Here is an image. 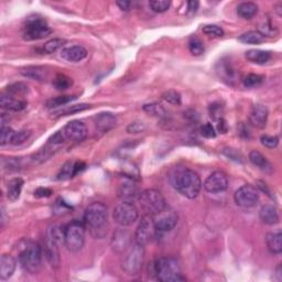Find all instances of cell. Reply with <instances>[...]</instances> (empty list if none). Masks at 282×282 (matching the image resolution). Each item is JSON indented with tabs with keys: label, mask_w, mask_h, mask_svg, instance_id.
<instances>
[{
	"label": "cell",
	"mask_w": 282,
	"mask_h": 282,
	"mask_svg": "<svg viewBox=\"0 0 282 282\" xmlns=\"http://www.w3.org/2000/svg\"><path fill=\"white\" fill-rule=\"evenodd\" d=\"M145 129H146V125L144 122L134 121V122H131L130 125L127 127V131L129 133H139V132H143Z\"/></svg>",
	"instance_id": "cell-49"
},
{
	"label": "cell",
	"mask_w": 282,
	"mask_h": 282,
	"mask_svg": "<svg viewBox=\"0 0 282 282\" xmlns=\"http://www.w3.org/2000/svg\"><path fill=\"white\" fill-rule=\"evenodd\" d=\"M209 114H210V117H213V118L216 120L223 118V106L221 104L210 105Z\"/></svg>",
	"instance_id": "cell-48"
},
{
	"label": "cell",
	"mask_w": 282,
	"mask_h": 282,
	"mask_svg": "<svg viewBox=\"0 0 282 282\" xmlns=\"http://www.w3.org/2000/svg\"><path fill=\"white\" fill-rule=\"evenodd\" d=\"M15 133L16 132L10 127L2 126V130H0V144H2V146L11 144Z\"/></svg>",
	"instance_id": "cell-42"
},
{
	"label": "cell",
	"mask_w": 282,
	"mask_h": 282,
	"mask_svg": "<svg viewBox=\"0 0 282 282\" xmlns=\"http://www.w3.org/2000/svg\"><path fill=\"white\" fill-rule=\"evenodd\" d=\"M94 120H95L96 128L103 132L110 130L111 128H114L116 126V122H117L116 116L111 113L98 114L97 116H95Z\"/></svg>",
	"instance_id": "cell-23"
},
{
	"label": "cell",
	"mask_w": 282,
	"mask_h": 282,
	"mask_svg": "<svg viewBox=\"0 0 282 282\" xmlns=\"http://www.w3.org/2000/svg\"><path fill=\"white\" fill-rule=\"evenodd\" d=\"M28 92V86L22 83H16L7 87V93L11 96L17 95H23Z\"/></svg>",
	"instance_id": "cell-44"
},
{
	"label": "cell",
	"mask_w": 282,
	"mask_h": 282,
	"mask_svg": "<svg viewBox=\"0 0 282 282\" xmlns=\"http://www.w3.org/2000/svg\"><path fill=\"white\" fill-rule=\"evenodd\" d=\"M158 229L155 225L154 217L150 215H146L143 217V220L140 221L139 225L136 229V234H134V242L146 246L151 243L157 236Z\"/></svg>",
	"instance_id": "cell-11"
},
{
	"label": "cell",
	"mask_w": 282,
	"mask_h": 282,
	"mask_svg": "<svg viewBox=\"0 0 282 282\" xmlns=\"http://www.w3.org/2000/svg\"><path fill=\"white\" fill-rule=\"evenodd\" d=\"M87 127L80 120H73L66 123L63 133L66 139L72 141H83L87 137Z\"/></svg>",
	"instance_id": "cell-15"
},
{
	"label": "cell",
	"mask_w": 282,
	"mask_h": 282,
	"mask_svg": "<svg viewBox=\"0 0 282 282\" xmlns=\"http://www.w3.org/2000/svg\"><path fill=\"white\" fill-rule=\"evenodd\" d=\"M76 99V96H69V95H64V96H57L54 98H51L50 101L46 103V107L48 108H56L60 106H64L70 102H73Z\"/></svg>",
	"instance_id": "cell-35"
},
{
	"label": "cell",
	"mask_w": 282,
	"mask_h": 282,
	"mask_svg": "<svg viewBox=\"0 0 282 282\" xmlns=\"http://www.w3.org/2000/svg\"><path fill=\"white\" fill-rule=\"evenodd\" d=\"M266 244L271 254L279 255L282 251V234L280 231L269 233L266 236Z\"/></svg>",
	"instance_id": "cell-27"
},
{
	"label": "cell",
	"mask_w": 282,
	"mask_h": 282,
	"mask_svg": "<svg viewBox=\"0 0 282 282\" xmlns=\"http://www.w3.org/2000/svg\"><path fill=\"white\" fill-rule=\"evenodd\" d=\"M91 108L90 104H80V105H72V106H66L65 108H62L60 110H57L54 113V116L61 117V116H68L73 115L76 113H81V111H84Z\"/></svg>",
	"instance_id": "cell-32"
},
{
	"label": "cell",
	"mask_w": 282,
	"mask_h": 282,
	"mask_svg": "<svg viewBox=\"0 0 282 282\" xmlns=\"http://www.w3.org/2000/svg\"><path fill=\"white\" fill-rule=\"evenodd\" d=\"M154 271L157 279L162 282H181L185 280L179 261L172 257H162L157 259L154 264Z\"/></svg>",
	"instance_id": "cell-3"
},
{
	"label": "cell",
	"mask_w": 282,
	"mask_h": 282,
	"mask_svg": "<svg viewBox=\"0 0 282 282\" xmlns=\"http://www.w3.org/2000/svg\"><path fill=\"white\" fill-rule=\"evenodd\" d=\"M170 6H171V2H169V0H151L149 3L150 9L157 14L166 13L170 8Z\"/></svg>",
	"instance_id": "cell-38"
},
{
	"label": "cell",
	"mask_w": 282,
	"mask_h": 282,
	"mask_svg": "<svg viewBox=\"0 0 282 282\" xmlns=\"http://www.w3.org/2000/svg\"><path fill=\"white\" fill-rule=\"evenodd\" d=\"M139 212L132 202L122 201L117 204L113 210V219L116 224L126 227L132 225L138 220Z\"/></svg>",
	"instance_id": "cell-10"
},
{
	"label": "cell",
	"mask_w": 282,
	"mask_h": 282,
	"mask_svg": "<svg viewBox=\"0 0 282 282\" xmlns=\"http://www.w3.org/2000/svg\"><path fill=\"white\" fill-rule=\"evenodd\" d=\"M131 243L132 242L129 233L123 231V229H118V231H116L113 235L111 248L114 249V251L118 252V254H121V252H125V250L131 245Z\"/></svg>",
	"instance_id": "cell-19"
},
{
	"label": "cell",
	"mask_w": 282,
	"mask_h": 282,
	"mask_svg": "<svg viewBox=\"0 0 282 282\" xmlns=\"http://www.w3.org/2000/svg\"><path fill=\"white\" fill-rule=\"evenodd\" d=\"M203 186L209 193L224 192L228 187V178L223 171H214L207 176Z\"/></svg>",
	"instance_id": "cell-14"
},
{
	"label": "cell",
	"mask_w": 282,
	"mask_h": 282,
	"mask_svg": "<svg viewBox=\"0 0 282 282\" xmlns=\"http://www.w3.org/2000/svg\"><path fill=\"white\" fill-rule=\"evenodd\" d=\"M52 33V30L44 19L38 16H31L26 20L23 29V39L26 41H35L44 39Z\"/></svg>",
	"instance_id": "cell-9"
},
{
	"label": "cell",
	"mask_w": 282,
	"mask_h": 282,
	"mask_svg": "<svg viewBox=\"0 0 282 282\" xmlns=\"http://www.w3.org/2000/svg\"><path fill=\"white\" fill-rule=\"evenodd\" d=\"M261 145L269 149H273L279 145V138L277 136H270V134H263L260 138Z\"/></svg>",
	"instance_id": "cell-46"
},
{
	"label": "cell",
	"mask_w": 282,
	"mask_h": 282,
	"mask_svg": "<svg viewBox=\"0 0 282 282\" xmlns=\"http://www.w3.org/2000/svg\"><path fill=\"white\" fill-rule=\"evenodd\" d=\"M31 136V131L30 130H20L15 133V136L13 138V141H11V145L14 146H19L22 145L23 143L29 139V137Z\"/></svg>",
	"instance_id": "cell-45"
},
{
	"label": "cell",
	"mask_w": 282,
	"mask_h": 282,
	"mask_svg": "<svg viewBox=\"0 0 282 282\" xmlns=\"http://www.w3.org/2000/svg\"><path fill=\"white\" fill-rule=\"evenodd\" d=\"M198 7H199V3L196 2V0H192V2L187 3V13L194 15L197 11Z\"/></svg>",
	"instance_id": "cell-52"
},
{
	"label": "cell",
	"mask_w": 282,
	"mask_h": 282,
	"mask_svg": "<svg viewBox=\"0 0 282 282\" xmlns=\"http://www.w3.org/2000/svg\"><path fill=\"white\" fill-rule=\"evenodd\" d=\"M17 260L11 255H3L0 259V279L7 280L14 274Z\"/></svg>",
	"instance_id": "cell-21"
},
{
	"label": "cell",
	"mask_w": 282,
	"mask_h": 282,
	"mask_svg": "<svg viewBox=\"0 0 282 282\" xmlns=\"http://www.w3.org/2000/svg\"><path fill=\"white\" fill-rule=\"evenodd\" d=\"M158 232H170L178 225L179 215L171 208H164L160 213L152 216Z\"/></svg>",
	"instance_id": "cell-13"
},
{
	"label": "cell",
	"mask_w": 282,
	"mask_h": 282,
	"mask_svg": "<svg viewBox=\"0 0 282 282\" xmlns=\"http://www.w3.org/2000/svg\"><path fill=\"white\" fill-rule=\"evenodd\" d=\"M248 158H249V161L252 166L260 169L261 171H264V172L272 171L271 164H270V162L267 160V158L264 157L262 154H260L259 151H257V150L250 151Z\"/></svg>",
	"instance_id": "cell-25"
},
{
	"label": "cell",
	"mask_w": 282,
	"mask_h": 282,
	"mask_svg": "<svg viewBox=\"0 0 282 282\" xmlns=\"http://www.w3.org/2000/svg\"><path fill=\"white\" fill-rule=\"evenodd\" d=\"M53 194V191L48 187H38L37 190L34 191V196L35 197H50Z\"/></svg>",
	"instance_id": "cell-51"
},
{
	"label": "cell",
	"mask_w": 282,
	"mask_h": 282,
	"mask_svg": "<svg viewBox=\"0 0 282 282\" xmlns=\"http://www.w3.org/2000/svg\"><path fill=\"white\" fill-rule=\"evenodd\" d=\"M75 162L76 161H67L64 166L61 168L60 172L57 174L58 181H66L74 178L76 175L75 171Z\"/></svg>",
	"instance_id": "cell-33"
},
{
	"label": "cell",
	"mask_w": 282,
	"mask_h": 282,
	"mask_svg": "<svg viewBox=\"0 0 282 282\" xmlns=\"http://www.w3.org/2000/svg\"><path fill=\"white\" fill-rule=\"evenodd\" d=\"M201 133H202L203 137L208 138V139L215 138V136H216L215 129H214L213 126H212V123H205L204 126H202Z\"/></svg>",
	"instance_id": "cell-50"
},
{
	"label": "cell",
	"mask_w": 282,
	"mask_h": 282,
	"mask_svg": "<svg viewBox=\"0 0 282 282\" xmlns=\"http://www.w3.org/2000/svg\"><path fill=\"white\" fill-rule=\"evenodd\" d=\"M246 58L251 63L258 64V65H263L270 61L271 58V53L263 50H249L246 52Z\"/></svg>",
	"instance_id": "cell-28"
},
{
	"label": "cell",
	"mask_w": 282,
	"mask_h": 282,
	"mask_svg": "<svg viewBox=\"0 0 282 282\" xmlns=\"http://www.w3.org/2000/svg\"><path fill=\"white\" fill-rule=\"evenodd\" d=\"M145 246L138 243H131L123 254L121 267L127 274L136 275L140 272L145 258Z\"/></svg>",
	"instance_id": "cell-7"
},
{
	"label": "cell",
	"mask_w": 282,
	"mask_h": 282,
	"mask_svg": "<svg viewBox=\"0 0 282 282\" xmlns=\"http://www.w3.org/2000/svg\"><path fill=\"white\" fill-rule=\"evenodd\" d=\"M53 86H54L57 91H65L67 88H69L72 86L73 82L72 79H69L68 76L63 75V74H58L56 75L54 80L52 82Z\"/></svg>",
	"instance_id": "cell-34"
},
{
	"label": "cell",
	"mask_w": 282,
	"mask_h": 282,
	"mask_svg": "<svg viewBox=\"0 0 282 282\" xmlns=\"http://www.w3.org/2000/svg\"><path fill=\"white\" fill-rule=\"evenodd\" d=\"M169 182L173 189L186 198H196L202 189L199 175L186 167H175L169 173Z\"/></svg>",
	"instance_id": "cell-1"
},
{
	"label": "cell",
	"mask_w": 282,
	"mask_h": 282,
	"mask_svg": "<svg viewBox=\"0 0 282 282\" xmlns=\"http://www.w3.org/2000/svg\"><path fill=\"white\" fill-rule=\"evenodd\" d=\"M144 110L146 111L147 114H149L151 116H156V117H164L167 115V111L164 109V107L160 104H147L144 106Z\"/></svg>",
	"instance_id": "cell-36"
},
{
	"label": "cell",
	"mask_w": 282,
	"mask_h": 282,
	"mask_svg": "<svg viewBox=\"0 0 282 282\" xmlns=\"http://www.w3.org/2000/svg\"><path fill=\"white\" fill-rule=\"evenodd\" d=\"M259 217L262 223L267 225H274L279 222L278 209L271 204L263 205L259 212Z\"/></svg>",
	"instance_id": "cell-24"
},
{
	"label": "cell",
	"mask_w": 282,
	"mask_h": 282,
	"mask_svg": "<svg viewBox=\"0 0 282 282\" xmlns=\"http://www.w3.org/2000/svg\"><path fill=\"white\" fill-rule=\"evenodd\" d=\"M116 4L123 11H128L129 9H130V6H131V3L126 2V0H119V2H117Z\"/></svg>",
	"instance_id": "cell-54"
},
{
	"label": "cell",
	"mask_w": 282,
	"mask_h": 282,
	"mask_svg": "<svg viewBox=\"0 0 282 282\" xmlns=\"http://www.w3.org/2000/svg\"><path fill=\"white\" fill-rule=\"evenodd\" d=\"M258 13V6L255 3H242L237 7V15L242 19H252Z\"/></svg>",
	"instance_id": "cell-30"
},
{
	"label": "cell",
	"mask_w": 282,
	"mask_h": 282,
	"mask_svg": "<svg viewBox=\"0 0 282 282\" xmlns=\"http://www.w3.org/2000/svg\"><path fill=\"white\" fill-rule=\"evenodd\" d=\"M20 73L25 76V78L38 82H44L48 79V70L43 66H27L22 68Z\"/></svg>",
	"instance_id": "cell-26"
},
{
	"label": "cell",
	"mask_w": 282,
	"mask_h": 282,
	"mask_svg": "<svg viewBox=\"0 0 282 282\" xmlns=\"http://www.w3.org/2000/svg\"><path fill=\"white\" fill-rule=\"evenodd\" d=\"M264 78L261 75L258 74H248L247 76H245L243 80V84L245 87L248 88H255L260 86L263 83Z\"/></svg>",
	"instance_id": "cell-37"
},
{
	"label": "cell",
	"mask_w": 282,
	"mask_h": 282,
	"mask_svg": "<svg viewBox=\"0 0 282 282\" xmlns=\"http://www.w3.org/2000/svg\"><path fill=\"white\" fill-rule=\"evenodd\" d=\"M65 44V40L63 39H52L48 41L43 46V51L46 54H51V53H54L57 50H60L62 46Z\"/></svg>",
	"instance_id": "cell-39"
},
{
	"label": "cell",
	"mask_w": 282,
	"mask_h": 282,
	"mask_svg": "<svg viewBox=\"0 0 282 282\" xmlns=\"http://www.w3.org/2000/svg\"><path fill=\"white\" fill-rule=\"evenodd\" d=\"M23 184H25V182H23V180L20 178H16L9 181V183L7 185V196L10 201L15 202L20 197Z\"/></svg>",
	"instance_id": "cell-29"
},
{
	"label": "cell",
	"mask_w": 282,
	"mask_h": 282,
	"mask_svg": "<svg viewBox=\"0 0 282 282\" xmlns=\"http://www.w3.org/2000/svg\"><path fill=\"white\" fill-rule=\"evenodd\" d=\"M189 50L193 55L198 56L204 53V45L203 42L198 38L193 37L189 41Z\"/></svg>",
	"instance_id": "cell-40"
},
{
	"label": "cell",
	"mask_w": 282,
	"mask_h": 282,
	"mask_svg": "<svg viewBox=\"0 0 282 282\" xmlns=\"http://www.w3.org/2000/svg\"><path fill=\"white\" fill-rule=\"evenodd\" d=\"M3 166H4V169L8 170V171H10V172L18 171V170H20V168H21V161H20V159L10 158L7 161L3 162Z\"/></svg>",
	"instance_id": "cell-47"
},
{
	"label": "cell",
	"mask_w": 282,
	"mask_h": 282,
	"mask_svg": "<svg viewBox=\"0 0 282 282\" xmlns=\"http://www.w3.org/2000/svg\"><path fill=\"white\" fill-rule=\"evenodd\" d=\"M62 242L64 243V231H62L61 227L57 225L50 226L48 232H46L43 252L52 268H58L60 266L61 258L58 245Z\"/></svg>",
	"instance_id": "cell-5"
},
{
	"label": "cell",
	"mask_w": 282,
	"mask_h": 282,
	"mask_svg": "<svg viewBox=\"0 0 282 282\" xmlns=\"http://www.w3.org/2000/svg\"><path fill=\"white\" fill-rule=\"evenodd\" d=\"M217 74L228 84H234V82L237 79L236 69L234 68L231 63L225 60L220 61L219 67H217Z\"/></svg>",
	"instance_id": "cell-20"
},
{
	"label": "cell",
	"mask_w": 282,
	"mask_h": 282,
	"mask_svg": "<svg viewBox=\"0 0 282 282\" xmlns=\"http://www.w3.org/2000/svg\"><path fill=\"white\" fill-rule=\"evenodd\" d=\"M138 202L146 215L155 216L164 208H167L166 198L160 191L156 189H147L140 192Z\"/></svg>",
	"instance_id": "cell-6"
},
{
	"label": "cell",
	"mask_w": 282,
	"mask_h": 282,
	"mask_svg": "<svg viewBox=\"0 0 282 282\" xmlns=\"http://www.w3.org/2000/svg\"><path fill=\"white\" fill-rule=\"evenodd\" d=\"M238 40L245 44H260L264 41V35L259 31H248L240 35Z\"/></svg>",
	"instance_id": "cell-31"
},
{
	"label": "cell",
	"mask_w": 282,
	"mask_h": 282,
	"mask_svg": "<svg viewBox=\"0 0 282 282\" xmlns=\"http://www.w3.org/2000/svg\"><path fill=\"white\" fill-rule=\"evenodd\" d=\"M42 247L38 243L26 242L19 252V263L26 272L35 274L40 271L42 264Z\"/></svg>",
	"instance_id": "cell-2"
},
{
	"label": "cell",
	"mask_w": 282,
	"mask_h": 282,
	"mask_svg": "<svg viewBox=\"0 0 282 282\" xmlns=\"http://www.w3.org/2000/svg\"><path fill=\"white\" fill-rule=\"evenodd\" d=\"M268 108L262 104H256L249 114V122L256 128H263L268 120Z\"/></svg>",
	"instance_id": "cell-17"
},
{
	"label": "cell",
	"mask_w": 282,
	"mask_h": 282,
	"mask_svg": "<svg viewBox=\"0 0 282 282\" xmlns=\"http://www.w3.org/2000/svg\"><path fill=\"white\" fill-rule=\"evenodd\" d=\"M217 129H219V131L222 133H226L228 130V126H227V122L224 118H220L217 120Z\"/></svg>",
	"instance_id": "cell-53"
},
{
	"label": "cell",
	"mask_w": 282,
	"mask_h": 282,
	"mask_svg": "<svg viewBox=\"0 0 282 282\" xmlns=\"http://www.w3.org/2000/svg\"><path fill=\"white\" fill-rule=\"evenodd\" d=\"M87 56V50L82 45L65 46L61 50V57L66 62H80Z\"/></svg>",
	"instance_id": "cell-18"
},
{
	"label": "cell",
	"mask_w": 282,
	"mask_h": 282,
	"mask_svg": "<svg viewBox=\"0 0 282 282\" xmlns=\"http://www.w3.org/2000/svg\"><path fill=\"white\" fill-rule=\"evenodd\" d=\"M203 32L208 35V37H213V38H220L224 35V30L219 26L216 25H207L203 27Z\"/></svg>",
	"instance_id": "cell-43"
},
{
	"label": "cell",
	"mask_w": 282,
	"mask_h": 282,
	"mask_svg": "<svg viewBox=\"0 0 282 282\" xmlns=\"http://www.w3.org/2000/svg\"><path fill=\"white\" fill-rule=\"evenodd\" d=\"M234 199L238 206L244 208L254 207L259 201V192L255 186L250 184H245L240 186L239 189L235 192Z\"/></svg>",
	"instance_id": "cell-12"
},
{
	"label": "cell",
	"mask_w": 282,
	"mask_h": 282,
	"mask_svg": "<svg viewBox=\"0 0 282 282\" xmlns=\"http://www.w3.org/2000/svg\"><path fill=\"white\" fill-rule=\"evenodd\" d=\"M0 105L4 109L11 110V111H21L27 107V102L22 101L20 98H17L16 96H11L9 94L4 95L0 98Z\"/></svg>",
	"instance_id": "cell-22"
},
{
	"label": "cell",
	"mask_w": 282,
	"mask_h": 282,
	"mask_svg": "<svg viewBox=\"0 0 282 282\" xmlns=\"http://www.w3.org/2000/svg\"><path fill=\"white\" fill-rule=\"evenodd\" d=\"M85 227L80 222H72L64 229V245L70 252H79L84 247Z\"/></svg>",
	"instance_id": "cell-8"
},
{
	"label": "cell",
	"mask_w": 282,
	"mask_h": 282,
	"mask_svg": "<svg viewBox=\"0 0 282 282\" xmlns=\"http://www.w3.org/2000/svg\"><path fill=\"white\" fill-rule=\"evenodd\" d=\"M117 193H118V197L121 198L122 201H128V202H132L134 198H138L140 194L136 182H134V180L129 178L119 184Z\"/></svg>",
	"instance_id": "cell-16"
},
{
	"label": "cell",
	"mask_w": 282,
	"mask_h": 282,
	"mask_svg": "<svg viewBox=\"0 0 282 282\" xmlns=\"http://www.w3.org/2000/svg\"><path fill=\"white\" fill-rule=\"evenodd\" d=\"M108 220L107 207L101 202H94L88 205L84 212V223L90 227L95 237H102L99 232L105 229ZM105 232V231H104Z\"/></svg>",
	"instance_id": "cell-4"
},
{
	"label": "cell",
	"mask_w": 282,
	"mask_h": 282,
	"mask_svg": "<svg viewBox=\"0 0 282 282\" xmlns=\"http://www.w3.org/2000/svg\"><path fill=\"white\" fill-rule=\"evenodd\" d=\"M162 98L167 103L171 104V105H181V102H182V97L180 94L173 90H169L167 92H164L162 94Z\"/></svg>",
	"instance_id": "cell-41"
}]
</instances>
